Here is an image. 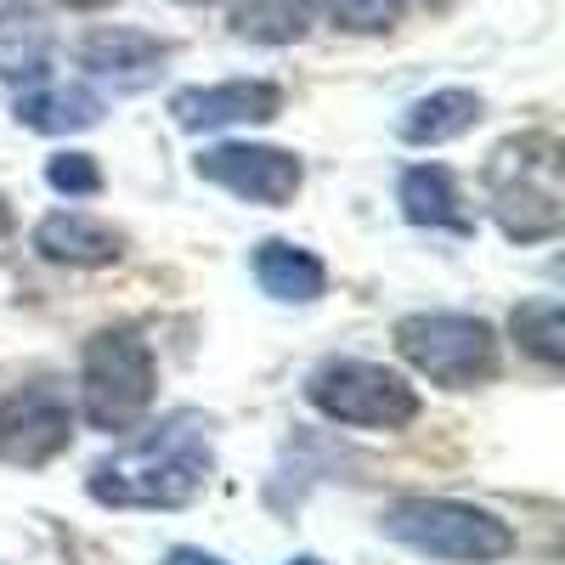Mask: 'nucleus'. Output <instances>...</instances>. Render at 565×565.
I'll return each mask as SVG.
<instances>
[{
	"instance_id": "obj_1",
	"label": "nucleus",
	"mask_w": 565,
	"mask_h": 565,
	"mask_svg": "<svg viewBox=\"0 0 565 565\" xmlns=\"http://www.w3.org/2000/svg\"><path fill=\"white\" fill-rule=\"evenodd\" d=\"M210 476H215L210 418L170 413L141 441L103 458L97 469H90L85 487L108 509H181L210 487Z\"/></svg>"
},
{
	"instance_id": "obj_2",
	"label": "nucleus",
	"mask_w": 565,
	"mask_h": 565,
	"mask_svg": "<svg viewBox=\"0 0 565 565\" xmlns=\"http://www.w3.org/2000/svg\"><path fill=\"white\" fill-rule=\"evenodd\" d=\"M559 136L526 130L509 136L487 159V204L514 244H543L565 226V186H559Z\"/></svg>"
},
{
	"instance_id": "obj_3",
	"label": "nucleus",
	"mask_w": 565,
	"mask_h": 565,
	"mask_svg": "<svg viewBox=\"0 0 565 565\" xmlns=\"http://www.w3.org/2000/svg\"><path fill=\"white\" fill-rule=\"evenodd\" d=\"M153 351L136 328H103L79 351V402L97 430H130L153 407Z\"/></svg>"
},
{
	"instance_id": "obj_4",
	"label": "nucleus",
	"mask_w": 565,
	"mask_h": 565,
	"mask_svg": "<svg viewBox=\"0 0 565 565\" xmlns=\"http://www.w3.org/2000/svg\"><path fill=\"white\" fill-rule=\"evenodd\" d=\"M396 351L407 367H418L424 380H436L447 391L487 385L498 373V334L492 322L469 311H413L396 322Z\"/></svg>"
},
{
	"instance_id": "obj_5",
	"label": "nucleus",
	"mask_w": 565,
	"mask_h": 565,
	"mask_svg": "<svg viewBox=\"0 0 565 565\" xmlns=\"http://www.w3.org/2000/svg\"><path fill=\"white\" fill-rule=\"evenodd\" d=\"M306 402L334 418L351 424V430H402L418 413V391L402 380V373L380 367V362H362V356H328L311 367L306 380Z\"/></svg>"
},
{
	"instance_id": "obj_6",
	"label": "nucleus",
	"mask_w": 565,
	"mask_h": 565,
	"mask_svg": "<svg viewBox=\"0 0 565 565\" xmlns=\"http://www.w3.org/2000/svg\"><path fill=\"white\" fill-rule=\"evenodd\" d=\"M385 532L418 554L458 559V565H492L514 548V532L498 514L476 503H452V498H402L385 514Z\"/></svg>"
},
{
	"instance_id": "obj_7",
	"label": "nucleus",
	"mask_w": 565,
	"mask_h": 565,
	"mask_svg": "<svg viewBox=\"0 0 565 565\" xmlns=\"http://www.w3.org/2000/svg\"><path fill=\"white\" fill-rule=\"evenodd\" d=\"M68 441H74V407L57 385L40 380L7 396V407H0V458L7 463L40 469L57 452H68Z\"/></svg>"
},
{
	"instance_id": "obj_8",
	"label": "nucleus",
	"mask_w": 565,
	"mask_h": 565,
	"mask_svg": "<svg viewBox=\"0 0 565 565\" xmlns=\"http://www.w3.org/2000/svg\"><path fill=\"white\" fill-rule=\"evenodd\" d=\"M193 170L215 186H226L232 199H249V204H289L300 193V159L295 153H282V148H255V141H221V148H204L193 159Z\"/></svg>"
},
{
	"instance_id": "obj_9",
	"label": "nucleus",
	"mask_w": 565,
	"mask_h": 565,
	"mask_svg": "<svg viewBox=\"0 0 565 565\" xmlns=\"http://www.w3.org/2000/svg\"><path fill=\"white\" fill-rule=\"evenodd\" d=\"M181 130H226V125H266L282 114V90L271 79H226V85H186L170 97Z\"/></svg>"
},
{
	"instance_id": "obj_10",
	"label": "nucleus",
	"mask_w": 565,
	"mask_h": 565,
	"mask_svg": "<svg viewBox=\"0 0 565 565\" xmlns=\"http://www.w3.org/2000/svg\"><path fill=\"white\" fill-rule=\"evenodd\" d=\"M34 249L57 266H114L125 255V238L90 215H45L34 226Z\"/></svg>"
},
{
	"instance_id": "obj_11",
	"label": "nucleus",
	"mask_w": 565,
	"mask_h": 565,
	"mask_svg": "<svg viewBox=\"0 0 565 565\" xmlns=\"http://www.w3.org/2000/svg\"><path fill=\"white\" fill-rule=\"evenodd\" d=\"M255 282H260L271 300H282V306H311V300H322V289H328V271H322V260H317L311 249L282 244V238H266V244L255 249Z\"/></svg>"
},
{
	"instance_id": "obj_12",
	"label": "nucleus",
	"mask_w": 565,
	"mask_h": 565,
	"mask_svg": "<svg viewBox=\"0 0 565 565\" xmlns=\"http://www.w3.org/2000/svg\"><path fill=\"white\" fill-rule=\"evenodd\" d=\"M164 57H170V45L153 40V34H141V29H97V34L79 45V63H85L90 74L125 79V85L148 79Z\"/></svg>"
},
{
	"instance_id": "obj_13",
	"label": "nucleus",
	"mask_w": 565,
	"mask_h": 565,
	"mask_svg": "<svg viewBox=\"0 0 565 565\" xmlns=\"http://www.w3.org/2000/svg\"><path fill=\"white\" fill-rule=\"evenodd\" d=\"M18 119L29 130H45V136H68V130H85L103 119V97L85 85H57V79H34L23 97H18Z\"/></svg>"
},
{
	"instance_id": "obj_14",
	"label": "nucleus",
	"mask_w": 565,
	"mask_h": 565,
	"mask_svg": "<svg viewBox=\"0 0 565 565\" xmlns=\"http://www.w3.org/2000/svg\"><path fill=\"white\" fill-rule=\"evenodd\" d=\"M476 119H481V97H476V90L447 85V90H430V97L407 103V114H402V141H413V148H441V141L463 136Z\"/></svg>"
},
{
	"instance_id": "obj_15",
	"label": "nucleus",
	"mask_w": 565,
	"mask_h": 565,
	"mask_svg": "<svg viewBox=\"0 0 565 565\" xmlns=\"http://www.w3.org/2000/svg\"><path fill=\"white\" fill-rule=\"evenodd\" d=\"M317 23V0H238L232 7V34L255 45H289Z\"/></svg>"
},
{
	"instance_id": "obj_16",
	"label": "nucleus",
	"mask_w": 565,
	"mask_h": 565,
	"mask_svg": "<svg viewBox=\"0 0 565 565\" xmlns=\"http://www.w3.org/2000/svg\"><path fill=\"white\" fill-rule=\"evenodd\" d=\"M396 199H402V215L413 226H463L458 215V193H452V175L441 164H413L396 186Z\"/></svg>"
},
{
	"instance_id": "obj_17",
	"label": "nucleus",
	"mask_w": 565,
	"mask_h": 565,
	"mask_svg": "<svg viewBox=\"0 0 565 565\" xmlns=\"http://www.w3.org/2000/svg\"><path fill=\"white\" fill-rule=\"evenodd\" d=\"M45 52H52V34L45 23L23 7H7L0 12V74L7 79H45Z\"/></svg>"
},
{
	"instance_id": "obj_18",
	"label": "nucleus",
	"mask_w": 565,
	"mask_h": 565,
	"mask_svg": "<svg viewBox=\"0 0 565 565\" xmlns=\"http://www.w3.org/2000/svg\"><path fill=\"white\" fill-rule=\"evenodd\" d=\"M514 340H521L526 356H537L543 367H559L565 356V311L559 300H526L514 311Z\"/></svg>"
},
{
	"instance_id": "obj_19",
	"label": "nucleus",
	"mask_w": 565,
	"mask_h": 565,
	"mask_svg": "<svg viewBox=\"0 0 565 565\" xmlns=\"http://www.w3.org/2000/svg\"><path fill=\"white\" fill-rule=\"evenodd\" d=\"M45 181L57 186V193L68 199H90V193H103V170L90 153H57L52 164H45Z\"/></svg>"
},
{
	"instance_id": "obj_20",
	"label": "nucleus",
	"mask_w": 565,
	"mask_h": 565,
	"mask_svg": "<svg viewBox=\"0 0 565 565\" xmlns=\"http://www.w3.org/2000/svg\"><path fill=\"white\" fill-rule=\"evenodd\" d=\"M328 12L351 34H380L402 18V0H328Z\"/></svg>"
},
{
	"instance_id": "obj_21",
	"label": "nucleus",
	"mask_w": 565,
	"mask_h": 565,
	"mask_svg": "<svg viewBox=\"0 0 565 565\" xmlns=\"http://www.w3.org/2000/svg\"><path fill=\"white\" fill-rule=\"evenodd\" d=\"M164 565H226V559H215V554H204V548H170Z\"/></svg>"
},
{
	"instance_id": "obj_22",
	"label": "nucleus",
	"mask_w": 565,
	"mask_h": 565,
	"mask_svg": "<svg viewBox=\"0 0 565 565\" xmlns=\"http://www.w3.org/2000/svg\"><path fill=\"white\" fill-rule=\"evenodd\" d=\"M12 226V204H7V193H0V232Z\"/></svg>"
},
{
	"instance_id": "obj_23",
	"label": "nucleus",
	"mask_w": 565,
	"mask_h": 565,
	"mask_svg": "<svg viewBox=\"0 0 565 565\" xmlns=\"http://www.w3.org/2000/svg\"><path fill=\"white\" fill-rule=\"evenodd\" d=\"M68 7H85V12H97V7H108V0H68Z\"/></svg>"
},
{
	"instance_id": "obj_24",
	"label": "nucleus",
	"mask_w": 565,
	"mask_h": 565,
	"mask_svg": "<svg viewBox=\"0 0 565 565\" xmlns=\"http://www.w3.org/2000/svg\"><path fill=\"white\" fill-rule=\"evenodd\" d=\"M289 565H322V559H311V554H300V559H289Z\"/></svg>"
},
{
	"instance_id": "obj_25",
	"label": "nucleus",
	"mask_w": 565,
	"mask_h": 565,
	"mask_svg": "<svg viewBox=\"0 0 565 565\" xmlns=\"http://www.w3.org/2000/svg\"><path fill=\"white\" fill-rule=\"evenodd\" d=\"M186 7H210V0H186Z\"/></svg>"
}]
</instances>
